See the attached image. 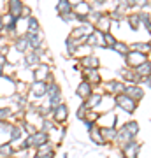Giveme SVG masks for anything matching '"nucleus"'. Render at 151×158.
Wrapping results in <instances>:
<instances>
[{
    "label": "nucleus",
    "instance_id": "1",
    "mask_svg": "<svg viewBox=\"0 0 151 158\" xmlns=\"http://www.w3.org/2000/svg\"><path fill=\"white\" fill-rule=\"evenodd\" d=\"M114 98V106L116 107H120L121 111H125V113H135L137 111V107H139V104L135 100H132L128 95H125V93H121V95H116V97H112Z\"/></svg>",
    "mask_w": 151,
    "mask_h": 158
},
{
    "label": "nucleus",
    "instance_id": "2",
    "mask_svg": "<svg viewBox=\"0 0 151 158\" xmlns=\"http://www.w3.org/2000/svg\"><path fill=\"white\" fill-rule=\"evenodd\" d=\"M46 88H48V83L46 81H32L28 85V98L32 100H40L46 97Z\"/></svg>",
    "mask_w": 151,
    "mask_h": 158
},
{
    "label": "nucleus",
    "instance_id": "3",
    "mask_svg": "<svg viewBox=\"0 0 151 158\" xmlns=\"http://www.w3.org/2000/svg\"><path fill=\"white\" fill-rule=\"evenodd\" d=\"M32 81H46V83L53 81V77H51V67L48 63H39L37 67H34L32 69Z\"/></svg>",
    "mask_w": 151,
    "mask_h": 158
},
{
    "label": "nucleus",
    "instance_id": "4",
    "mask_svg": "<svg viewBox=\"0 0 151 158\" xmlns=\"http://www.w3.org/2000/svg\"><path fill=\"white\" fill-rule=\"evenodd\" d=\"M123 58H125V62H127V67H130V69L139 67L141 63H144L146 60H149L146 53H139V51H134V49H130Z\"/></svg>",
    "mask_w": 151,
    "mask_h": 158
},
{
    "label": "nucleus",
    "instance_id": "5",
    "mask_svg": "<svg viewBox=\"0 0 151 158\" xmlns=\"http://www.w3.org/2000/svg\"><path fill=\"white\" fill-rule=\"evenodd\" d=\"M139 151H141V144L135 139L125 142L123 146H121V155H123V158H137L139 156Z\"/></svg>",
    "mask_w": 151,
    "mask_h": 158
},
{
    "label": "nucleus",
    "instance_id": "6",
    "mask_svg": "<svg viewBox=\"0 0 151 158\" xmlns=\"http://www.w3.org/2000/svg\"><path fill=\"white\" fill-rule=\"evenodd\" d=\"M51 116H53V123L55 125L65 123L67 118H69V107L65 104H60V106H56L55 109H51Z\"/></svg>",
    "mask_w": 151,
    "mask_h": 158
},
{
    "label": "nucleus",
    "instance_id": "7",
    "mask_svg": "<svg viewBox=\"0 0 151 158\" xmlns=\"http://www.w3.org/2000/svg\"><path fill=\"white\" fill-rule=\"evenodd\" d=\"M123 93H125V95H128L130 98L135 100L137 104H139V102L146 97L144 90H142L139 85H125V91H123Z\"/></svg>",
    "mask_w": 151,
    "mask_h": 158
},
{
    "label": "nucleus",
    "instance_id": "8",
    "mask_svg": "<svg viewBox=\"0 0 151 158\" xmlns=\"http://www.w3.org/2000/svg\"><path fill=\"white\" fill-rule=\"evenodd\" d=\"M104 88H106L107 95L116 97V95H121L125 91V83L123 81H107L106 85H104Z\"/></svg>",
    "mask_w": 151,
    "mask_h": 158
},
{
    "label": "nucleus",
    "instance_id": "9",
    "mask_svg": "<svg viewBox=\"0 0 151 158\" xmlns=\"http://www.w3.org/2000/svg\"><path fill=\"white\" fill-rule=\"evenodd\" d=\"M34 153L37 158H55V146L51 144V141H48L46 144L35 148Z\"/></svg>",
    "mask_w": 151,
    "mask_h": 158
},
{
    "label": "nucleus",
    "instance_id": "10",
    "mask_svg": "<svg viewBox=\"0 0 151 158\" xmlns=\"http://www.w3.org/2000/svg\"><path fill=\"white\" fill-rule=\"evenodd\" d=\"M116 114L112 113V111H109V113H104L99 116V119H97V127H112V128H116Z\"/></svg>",
    "mask_w": 151,
    "mask_h": 158
},
{
    "label": "nucleus",
    "instance_id": "11",
    "mask_svg": "<svg viewBox=\"0 0 151 158\" xmlns=\"http://www.w3.org/2000/svg\"><path fill=\"white\" fill-rule=\"evenodd\" d=\"M18 21H19V19H18V18H14V16H11L9 12H7V14H2V27H4V32L14 35Z\"/></svg>",
    "mask_w": 151,
    "mask_h": 158
},
{
    "label": "nucleus",
    "instance_id": "12",
    "mask_svg": "<svg viewBox=\"0 0 151 158\" xmlns=\"http://www.w3.org/2000/svg\"><path fill=\"white\" fill-rule=\"evenodd\" d=\"M23 63H25V67H27L28 70H32V69L37 67L39 63H42V62H40V53H39V51H27Z\"/></svg>",
    "mask_w": 151,
    "mask_h": 158
},
{
    "label": "nucleus",
    "instance_id": "13",
    "mask_svg": "<svg viewBox=\"0 0 151 158\" xmlns=\"http://www.w3.org/2000/svg\"><path fill=\"white\" fill-rule=\"evenodd\" d=\"M27 35V40H28V49L30 51H40L44 48V42H42V37H40V32L39 34H25Z\"/></svg>",
    "mask_w": 151,
    "mask_h": 158
},
{
    "label": "nucleus",
    "instance_id": "14",
    "mask_svg": "<svg viewBox=\"0 0 151 158\" xmlns=\"http://www.w3.org/2000/svg\"><path fill=\"white\" fill-rule=\"evenodd\" d=\"M102 98H104V93H100V91H91V95H90L83 104L88 111H93V109L99 107V104L102 102Z\"/></svg>",
    "mask_w": 151,
    "mask_h": 158
},
{
    "label": "nucleus",
    "instance_id": "15",
    "mask_svg": "<svg viewBox=\"0 0 151 158\" xmlns=\"http://www.w3.org/2000/svg\"><path fill=\"white\" fill-rule=\"evenodd\" d=\"M91 91H93V86L90 85L86 79H83V81H81V83L78 85V88H76V95H78L79 98L84 102L90 95H91Z\"/></svg>",
    "mask_w": 151,
    "mask_h": 158
},
{
    "label": "nucleus",
    "instance_id": "16",
    "mask_svg": "<svg viewBox=\"0 0 151 158\" xmlns=\"http://www.w3.org/2000/svg\"><path fill=\"white\" fill-rule=\"evenodd\" d=\"M81 65H83L84 70H99V58L93 56V55H88V56H83L81 58Z\"/></svg>",
    "mask_w": 151,
    "mask_h": 158
},
{
    "label": "nucleus",
    "instance_id": "17",
    "mask_svg": "<svg viewBox=\"0 0 151 158\" xmlns=\"http://www.w3.org/2000/svg\"><path fill=\"white\" fill-rule=\"evenodd\" d=\"M99 134H100L104 142L116 141V128H112V127H99Z\"/></svg>",
    "mask_w": 151,
    "mask_h": 158
},
{
    "label": "nucleus",
    "instance_id": "18",
    "mask_svg": "<svg viewBox=\"0 0 151 158\" xmlns=\"http://www.w3.org/2000/svg\"><path fill=\"white\" fill-rule=\"evenodd\" d=\"M83 76L91 86H100L102 85V76H100L99 70H83Z\"/></svg>",
    "mask_w": 151,
    "mask_h": 158
},
{
    "label": "nucleus",
    "instance_id": "19",
    "mask_svg": "<svg viewBox=\"0 0 151 158\" xmlns=\"http://www.w3.org/2000/svg\"><path fill=\"white\" fill-rule=\"evenodd\" d=\"M91 11H93V7L90 6L86 0L72 7V12H74V14H76V16H83V18H88V14H90Z\"/></svg>",
    "mask_w": 151,
    "mask_h": 158
},
{
    "label": "nucleus",
    "instance_id": "20",
    "mask_svg": "<svg viewBox=\"0 0 151 158\" xmlns=\"http://www.w3.org/2000/svg\"><path fill=\"white\" fill-rule=\"evenodd\" d=\"M7 9H9V14H11V16H14V18L19 19L21 11H23V2H21V0H9Z\"/></svg>",
    "mask_w": 151,
    "mask_h": 158
},
{
    "label": "nucleus",
    "instance_id": "21",
    "mask_svg": "<svg viewBox=\"0 0 151 158\" xmlns=\"http://www.w3.org/2000/svg\"><path fill=\"white\" fill-rule=\"evenodd\" d=\"M12 48L18 51V53H27L28 49V40H27V35H18L14 42H12Z\"/></svg>",
    "mask_w": 151,
    "mask_h": 158
},
{
    "label": "nucleus",
    "instance_id": "22",
    "mask_svg": "<svg viewBox=\"0 0 151 158\" xmlns=\"http://www.w3.org/2000/svg\"><path fill=\"white\" fill-rule=\"evenodd\" d=\"M95 27V30H99V32H102V34H106V32H109V27H111V19L107 18V14H104V16L99 19V21L93 25Z\"/></svg>",
    "mask_w": 151,
    "mask_h": 158
},
{
    "label": "nucleus",
    "instance_id": "23",
    "mask_svg": "<svg viewBox=\"0 0 151 158\" xmlns=\"http://www.w3.org/2000/svg\"><path fill=\"white\" fill-rule=\"evenodd\" d=\"M134 72L137 74L139 77H146V76H149V72H151V63H149V60H146L144 63H141L139 67H135Z\"/></svg>",
    "mask_w": 151,
    "mask_h": 158
},
{
    "label": "nucleus",
    "instance_id": "24",
    "mask_svg": "<svg viewBox=\"0 0 151 158\" xmlns=\"http://www.w3.org/2000/svg\"><path fill=\"white\" fill-rule=\"evenodd\" d=\"M11 156H14V146L11 142L0 144V158H11Z\"/></svg>",
    "mask_w": 151,
    "mask_h": 158
},
{
    "label": "nucleus",
    "instance_id": "25",
    "mask_svg": "<svg viewBox=\"0 0 151 158\" xmlns=\"http://www.w3.org/2000/svg\"><path fill=\"white\" fill-rule=\"evenodd\" d=\"M111 49H114L116 55H120V56H125V55L130 51V46L127 44V42H123V40H116V44L112 46Z\"/></svg>",
    "mask_w": 151,
    "mask_h": 158
},
{
    "label": "nucleus",
    "instance_id": "26",
    "mask_svg": "<svg viewBox=\"0 0 151 158\" xmlns=\"http://www.w3.org/2000/svg\"><path fill=\"white\" fill-rule=\"evenodd\" d=\"M56 11L60 12V16H67V14H70V12H72V6L69 4L67 0H58Z\"/></svg>",
    "mask_w": 151,
    "mask_h": 158
},
{
    "label": "nucleus",
    "instance_id": "27",
    "mask_svg": "<svg viewBox=\"0 0 151 158\" xmlns=\"http://www.w3.org/2000/svg\"><path fill=\"white\" fill-rule=\"evenodd\" d=\"M83 44L81 40H74L70 39V37H67V40H65V48H67V53L69 55H76V51H78V48Z\"/></svg>",
    "mask_w": 151,
    "mask_h": 158
},
{
    "label": "nucleus",
    "instance_id": "28",
    "mask_svg": "<svg viewBox=\"0 0 151 158\" xmlns=\"http://www.w3.org/2000/svg\"><path fill=\"white\" fill-rule=\"evenodd\" d=\"M27 34H39L40 32V28H39V21H37V19H35L34 16H30L27 19Z\"/></svg>",
    "mask_w": 151,
    "mask_h": 158
},
{
    "label": "nucleus",
    "instance_id": "29",
    "mask_svg": "<svg viewBox=\"0 0 151 158\" xmlns=\"http://www.w3.org/2000/svg\"><path fill=\"white\" fill-rule=\"evenodd\" d=\"M123 127L134 139L137 137V134H139V123H137V121H128V123H125Z\"/></svg>",
    "mask_w": 151,
    "mask_h": 158
},
{
    "label": "nucleus",
    "instance_id": "30",
    "mask_svg": "<svg viewBox=\"0 0 151 158\" xmlns=\"http://www.w3.org/2000/svg\"><path fill=\"white\" fill-rule=\"evenodd\" d=\"M130 49L134 51H139V53H149V42H134V44L130 46Z\"/></svg>",
    "mask_w": 151,
    "mask_h": 158
},
{
    "label": "nucleus",
    "instance_id": "31",
    "mask_svg": "<svg viewBox=\"0 0 151 158\" xmlns=\"http://www.w3.org/2000/svg\"><path fill=\"white\" fill-rule=\"evenodd\" d=\"M127 19H128L130 28H132V30H139L141 21H139V14H137V12H134V14H128V16H127Z\"/></svg>",
    "mask_w": 151,
    "mask_h": 158
},
{
    "label": "nucleus",
    "instance_id": "32",
    "mask_svg": "<svg viewBox=\"0 0 151 158\" xmlns=\"http://www.w3.org/2000/svg\"><path fill=\"white\" fill-rule=\"evenodd\" d=\"M137 14H139L141 27H144V28H146V32H149V12L141 11V12H137Z\"/></svg>",
    "mask_w": 151,
    "mask_h": 158
},
{
    "label": "nucleus",
    "instance_id": "33",
    "mask_svg": "<svg viewBox=\"0 0 151 158\" xmlns=\"http://www.w3.org/2000/svg\"><path fill=\"white\" fill-rule=\"evenodd\" d=\"M12 114H14V111L11 107H0V121H9Z\"/></svg>",
    "mask_w": 151,
    "mask_h": 158
},
{
    "label": "nucleus",
    "instance_id": "34",
    "mask_svg": "<svg viewBox=\"0 0 151 158\" xmlns=\"http://www.w3.org/2000/svg\"><path fill=\"white\" fill-rule=\"evenodd\" d=\"M88 134H90V137H91V141L95 142V144H99V146H102V144H106V142L102 141L100 134H99V127H95V128L91 130V132H88Z\"/></svg>",
    "mask_w": 151,
    "mask_h": 158
},
{
    "label": "nucleus",
    "instance_id": "35",
    "mask_svg": "<svg viewBox=\"0 0 151 158\" xmlns=\"http://www.w3.org/2000/svg\"><path fill=\"white\" fill-rule=\"evenodd\" d=\"M104 44H106V48H112V46L116 44V39H114V35L111 32H106L104 34Z\"/></svg>",
    "mask_w": 151,
    "mask_h": 158
},
{
    "label": "nucleus",
    "instance_id": "36",
    "mask_svg": "<svg viewBox=\"0 0 151 158\" xmlns=\"http://www.w3.org/2000/svg\"><path fill=\"white\" fill-rule=\"evenodd\" d=\"M86 114H88V109L84 107V104H81L78 109V113H76V116H78V119H81V121H84L86 119Z\"/></svg>",
    "mask_w": 151,
    "mask_h": 158
},
{
    "label": "nucleus",
    "instance_id": "37",
    "mask_svg": "<svg viewBox=\"0 0 151 158\" xmlns=\"http://www.w3.org/2000/svg\"><path fill=\"white\" fill-rule=\"evenodd\" d=\"M148 6H149V2H148V0H134V7H141L142 11H144V7L148 9Z\"/></svg>",
    "mask_w": 151,
    "mask_h": 158
},
{
    "label": "nucleus",
    "instance_id": "38",
    "mask_svg": "<svg viewBox=\"0 0 151 158\" xmlns=\"http://www.w3.org/2000/svg\"><path fill=\"white\" fill-rule=\"evenodd\" d=\"M83 123H84V128L88 130V132H91V130L95 128V125H97V123H93V121H90V119H84Z\"/></svg>",
    "mask_w": 151,
    "mask_h": 158
},
{
    "label": "nucleus",
    "instance_id": "39",
    "mask_svg": "<svg viewBox=\"0 0 151 158\" xmlns=\"http://www.w3.org/2000/svg\"><path fill=\"white\" fill-rule=\"evenodd\" d=\"M30 16H32V14H30V9L23 6V11H21V16H19V18H25V19H28Z\"/></svg>",
    "mask_w": 151,
    "mask_h": 158
},
{
    "label": "nucleus",
    "instance_id": "40",
    "mask_svg": "<svg viewBox=\"0 0 151 158\" xmlns=\"http://www.w3.org/2000/svg\"><path fill=\"white\" fill-rule=\"evenodd\" d=\"M7 65V60H6V55H2V53H0V70H2V69L6 67Z\"/></svg>",
    "mask_w": 151,
    "mask_h": 158
},
{
    "label": "nucleus",
    "instance_id": "41",
    "mask_svg": "<svg viewBox=\"0 0 151 158\" xmlns=\"http://www.w3.org/2000/svg\"><path fill=\"white\" fill-rule=\"evenodd\" d=\"M106 2H107V0H93V4H95L97 9H102V6H104Z\"/></svg>",
    "mask_w": 151,
    "mask_h": 158
},
{
    "label": "nucleus",
    "instance_id": "42",
    "mask_svg": "<svg viewBox=\"0 0 151 158\" xmlns=\"http://www.w3.org/2000/svg\"><path fill=\"white\" fill-rule=\"evenodd\" d=\"M67 2L74 7V6H78V4H81V2H84V0H67Z\"/></svg>",
    "mask_w": 151,
    "mask_h": 158
},
{
    "label": "nucleus",
    "instance_id": "43",
    "mask_svg": "<svg viewBox=\"0 0 151 158\" xmlns=\"http://www.w3.org/2000/svg\"><path fill=\"white\" fill-rule=\"evenodd\" d=\"M0 32H4V27H2V14H0Z\"/></svg>",
    "mask_w": 151,
    "mask_h": 158
},
{
    "label": "nucleus",
    "instance_id": "44",
    "mask_svg": "<svg viewBox=\"0 0 151 158\" xmlns=\"http://www.w3.org/2000/svg\"><path fill=\"white\" fill-rule=\"evenodd\" d=\"M63 158H69V155H63Z\"/></svg>",
    "mask_w": 151,
    "mask_h": 158
},
{
    "label": "nucleus",
    "instance_id": "45",
    "mask_svg": "<svg viewBox=\"0 0 151 158\" xmlns=\"http://www.w3.org/2000/svg\"><path fill=\"white\" fill-rule=\"evenodd\" d=\"M11 158H14V156H11Z\"/></svg>",
    "mask_w": 151,
    "mask_h": 158
},
{
    "label": "nucleus",
    "instance_id": "46",
    "mask_svg": "<svg viewBox=\"0 0 151 158\" xmlns=\"http://www.w3.org/2000/svg\"><path fill=\"white\" fill-rule=\"evenodd\" d=\"M34 158H37V156H34Z\"/></svg>",
    "mask_w": 151,
    "mask_h": 158
},
{
    "label": "nucleus",
    "instance_id": "47",
    "mask_svg": "<svg viewBox=\"0 0 151 158\" xmlns=\"http://www.w3.org/2000/svg\"><path fill=\"white\" fill-rule=\"evenodd\" d=\"M0 98H2V97H0Z\"/></svg>",
    "mask_w": 151,
    "mask_h": 158
}]
</instances>
